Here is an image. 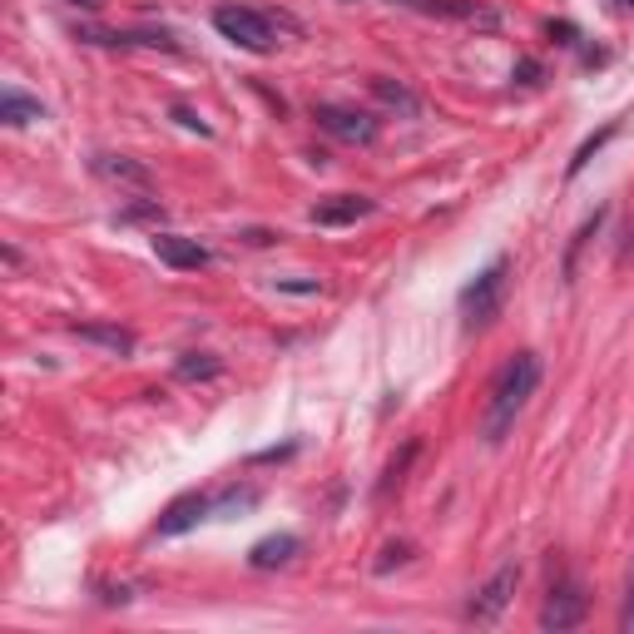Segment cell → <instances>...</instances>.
<instances>
[{
	"mask_svg": "<svg viewBox=\"0 0 634 634\" xmlns=\"http://www.w3.org/2000/svg\"><path fill=\"white\" fill-rule=\"evenodd\" d=\"M95 174L105 178V184L139 188V194H149V188H154V174H149L139 158H129V154H95Z\"/></svg>",
	"mask_w": 634,
	"mask_h": 634,
	"instance_id": "30bf717a",
	"label": "cell"
},
{
	"mask_svg": "<svg viewBox=\"0 0 634 634\" xmlns=\"http://www.w3.org/2000/svg\"><path fill=\"white\" fill-rule=\"evenodd\" d=\"M426 15H451V20H466V25H481V30H495L501 25V15H495L491 6H481V0H422Z\"/></svg>",
	"mask_w": 634,
	"mask_h": 634,
	"instance_id": "7c38bea8",
	"label": "cell"
},
{
	"mask_svg": "<svg viewBox=\"0 0 634 634\" xmlns=\"http://www.w3.org/2000/svg\"><path fill=\"white\" fill-rule=\"evenodd\" d=\"M376 214V198H367V194H332V198H323V204H313V223L317 228H352L357 218H372Z\"/></svg>",
	"mask_w": 634,
	"mask_h": 634,
	"instance_id": "52a82bcc",
	"label": "cell"
},
{
	"mask_svg": "<svg viewBox=\"0 0 634 634\" xmlns=\"http://www.w3.org/2000/svg\"><path fill=\"white\" fill-rule=\"evenodd\" d=\"M412 456H416V441H406V451H402V456H396V461H392V466H386V476H382V485H376V491H382V495H386V491H392V485H396V481H402V471H406V466H412Z\"/></svg>",
	"mask_w": 634,
	"mask_h": 634,
	"instance_id": "44dd1931",
	"label": "cell"
},
{
	"mask_svg": "<svg viewBox=\"0 0 634 634\" xmlns=\"http://www.w3.org/2000/svg\"><path fill=\"white\" fill-rule=\"evenodd\" d=\"M580 620H584V584L560 580L550 590V600H545V610H540V630H575Z\"/></svg>",
	"mask_w": 634,
	"mask_h": 634,
	"instance_id": "8992f818",
	"label": "cell"
},
{
	"mask_svg": "<svg viewBox=\"0 0 634 634\" xmlns=\"http://www.w3.org/2000/svg\"><path fill=\"white\" fill-rule=\"evenodd\" d=\"M624 6H634V0H624Z\"/></svg>",
	"mask_w": 634,
	"mask_h": 634,
	"instance_id": "f1b7e54d",
	"label": "cell"
},
{
	"mask_svg": "<svg viewBox=\"0 0 634 634\" xmlns=\"http://www.w3.org/2000/svg\"><path fill=\"white\" fill-rule=\"evenodd\" d=\"M297 550H303L297 535H267V540H258L253 550H248V565H253V570H277V565H287Z\"/></svg>",
	"mask_w": 634,
	"mask_h": 634,
	"instance_id": "4fadbf2b",
	"label": "cell"
},
{
	"mask_svg": "<svg viewBox=\"0 0 634 634\" xmlns=\"http://www.w3.org/2000/svg\"><path fill=\"white\" fill-rule=\"evenodd\" d=\"M238 238H243V243H253V248H267L277 233H267V228H248V233H238Z\"/></svg>",
	"mask_w": 634,
	"mask_h": 634,
	"instance_id": "d4e9b609",
	"label": "cell"
},
{
	"mask_svg": "<svg viewBox=\"0 0 634 634\" xmlns=\"http://www.w3.org/2000/svg\"><path fill=\"white\" fill-rule=\"evenodd\" d=\"M69 332H75L79 342L105 347V352H114V357H129V352H134V332H129V327H119V323H75Z\"/></svg>",
	"mask_w": 634,
	"mask_h": 634,
	"instance_id": "8fae6325",
	"label": "cell"
},
{
	"mask_svg": "<svg viewBox=\"0 0 634 634\" xmlns=\"http://www.w3.org/2000/svg\"><path fill=\"white\" fill-rule=\"evenodd\" d=\"M600 223H604V208H594V214L580 223V233L570 238V253H565V283H570V277H575V253H580V248L590 243V233H594V228H600Z\"/></svg>",
	"mask_w": 634,
	"mask_h": 634,
	"instance_id": "d6986e66",
	"label": "cell"
},
{
	"mask_svg": "<svg viewBox=\"0 0 634 634\" xmlns=\"http://www.w3.org/2000/svg\"><path fill=\"white\" fill-rule=\"evenodd\" d=\"M367 85H372V95L382 99L386 109H402V114H422V99L412 95V89L402 85V79H386V75H372L367 79Z\"/></svg>",
	"mask_w": 634,
	"mask_h": 634,
	"instance_id": "9a60e30c",
	"label": "cell"
},
{
	"mask_svg": "<svg viewBox=\"0 0 634 634\" xmlns=\"http://www.w3.org/2000/svg\"><path fill=\"white\" fill-rule=\"evenodd\" d=\"M204 515H214V501H208L204 491H188V495H178V501L164 505V515H158L154 531L158 535H184V531H194Z\"/></svg>",
	"mask_w": 634,
	"mask_h": 634,
	"instance_id": "9c48e42d",
	"label": "cell"
},
{
	"mask_svg": "<svg viewBox=\"0 0 634 634\" xmlns=\"http://www.w3.org/2000/svg\"><path fill=\"white\" fill-rule=\"evenodd\" d=\"M535 382H540V357H535V352H515L511 362H505V372L495 376V386H491V406H485V422H481L485 446H501L505 436H511L515 416L525 412Z\"/></svg>",
	"mask_w": 634,
	"mask_h": 634,
	"instance_id": "6da1fadb",
	"label": "cell"
},
{
	"mask_svg": "<svg viewBox=\"0 0 634 634\" xmlns=\"http://www.w3.org/2000/svg\"><path fill=\"white\" fill-rule=\"evenodd\" d=\"M119 223H164V204L158 198H144V204H134V208H119Z\"/></svg>",
	"mask_w": 634,
	"mask_h": 634,
	"instance_id": "ffe728a7",
	"label": "cell"
},
{
	"mask_svg": "<svg viewBox=\"0 0 634 634\" xmlns=\"http://www.w3.org/2000/svg\"><path fill=\"white\" fill-rule=\"evenodd\" d=\"M174 119H178V124H184V129H198V134H208V124H204V119H198L188 105H174Z\"/></svg>",
	"mask_w": 634,
	"mask_h": 634,
	"instance_id": "603a6c76",
	"label": "cell"
},
{
	"mask_svg": "<svg viewBox=\"0 0 634 634\" xmlns=\"http://www.w3.org/2000/svg\"><path fill=\"white\" fill-rule=\"evenodd\" d=\"M154 258L164 267H174V273H198V267H208V248L198 243V238L158 233V228H154Z\"/></svg>",
	"mask_w": 634,
	"mask_h": 634,
	"instance_id": "ba28073f",
	"label": "cell"
},
{
	"mask_svg": "<svg viewBox=\"0 0 634 634\" xmlns=\"http://www.w3.org/2000/svg\"><path fill=\"white\" fill-rule=\"evenodd\" d=\"M515 75H521V85H540V65H535V59H521Z\"/></svg>",
	"mask_w": 634,
	"mask_h": 634,
	"instance_id": "cb8c5ba5",
	"label": "cell"
},
{
	"mask_svg": "<svg viewBox=\"0 0 634 634\" xmlns=\"http://www.w3.org/2000/svg\"><path fill=\"white\" fill-rule=\"evenodd\" d=\"M515 584H521V565L505 560L501 570H495L491 580L471 594V604H466V620H471V624H495L505 614V604L515 600Z\"/></svg>",
	"mask_w": 634,
	"mask_h": 634,
	"instance_id": "5b68a950",
	"label": "cell"
},
{
	"mask_svg": "<svg viewBox=\"0 0 634 634\" xmlns=\"http://www.w3.org/2000/svg\"><path fill=\"white\" fill-rule=\"evenodd\" d=\"M313 119L323 134L342 139V144H357V149L376 144V129H382L367 109H352V105H313Z\"/></svg>",
	"mask_w": 634,
	"mask_h": 634,
	"instance_id": "277c9868",
	"label": "cell"
},
{
	"mask_svg": "<svg viewBox=\"0 0 634 634\" xmlns=\"http://www.w3.org/2000/svg\"><path fill=\"white\" fill-rule=\"evenodd\" d=\"M223 372V362H218L214 352H184L174 362V376L178 382H208V376H218Z\"/></svg>",
	"mask_w": 634,
	"mask_h": 634,
	"instance_id": "2e32d148",
	"label": "cell"
},
{
	"mask_svg": "<svg viewBox=\"0 0 634 634\" xmlns=\"http://www.w3.org/2000/svg\"><path fill=\"white\" fill-rule=\"evenodd\" d=\"M253 505H258V491H253V485H243V491L233 485V491H223V495L214 501V515H223V521H228V515L253 511Z\"/></svg>",
	"mask_w": 634,
	"mask_h": 634,
	"instance_id": "ac0fdd59",
	"label": "cell"
},
{
	"mask_svg": "<svg viewBox=\"0 0 634 634\" xmlns=\"http://www.w3.org/2000/svg\"><path fill=\"white\" fill-rule=\"evenodd\" d=\"M392 6H422V0H392Z\"/></svg>",
	"mask_w": 634,
	"mask_h": 634,
	"instance_id": "83f0119b",
	"label": "cell"
},
{
	"mask_svg": "<svg viewBox=\"0 0 634 634\" xmlns=\"http://www.w3.org/2000/svg\"><path fill=\"white\" fill-rule=\"evenodd\" d=\"M624 624H630V630H634V600H630V610H624Z\"/></svg>",
	"mask_w": 634,
	"mask_h": 634,
	"instance_id": "4316f807",
	"label": "cell"
},
{
	"mask_svg": "<svg viewBox=\"0 0 634 634\" xmlns=\"http://www.w3.org/2000/svg\"><path fill=\"white\" fill-rule=\"evenodd\" d=\"M50 109L40 105V99H30L25 89H6V95H0V119H6L10 129H25V124H40V119H45Z\"/></svg>",
	"mask_w": 634,
	"mask_h": 634,
	"instance_id": "5bb4252c",
	"label": "cell"
},
{
	"mask_svg": "<svg viewBox=\"0 0 634 634\" xmlns=\"http://www.w3.org/2000/svg\"><path fill=\"white\" fill-rule=\"evenodd\" d=\"M214 25H218V35H223L228 45L248 50V55H267V50L277 45L273 20H267L263 10H253V6H218Z\"/></svg>",
	"mask_w": 634,
	"mask_h": 634,
	"instance_id": "3957f363",
	"label": "cell"
},
{
	"mask_svg": "<svg viewBox=\"0 0 634 634\" xmlns=\"http://www.w3.org/2000/svg\"><path fill=\"white\" fill-rule=\"evenodd\" d=\"M69 6H79V10H99L105 0H69Z\"/></svg>",
	"mask_w": 634,
	"mask_h": 634,
	"instance_id": "484cf974",
	"label": "cell"
},
{
	"mask_svg": "<svg viewBox=\"0 0 634 634\" xmlns=\"http://www.w3.org/2000/svg\"><path fill=\"white\" fill-rule=\"evenodd\" d=\"M293 451H297L293 441H287V446H273V451H258V456H253V466H273V461H287V456H293Z\"/></svg>",
	"mask_w": 634,
	"mask_h": 634,
	"instance_id": "7402d4cb",
	"label": "cell"
},
{
	"mask_svg": "<svg viewBox=\"0 0 634 634\" xmlns=\"http://www.w3.org/2000/svg\"><path fill=\"white\" fill-rule=\"evenodd\" d=\"M614 129H620V124H614V119H610V124H604L600 134H590V139H584V144L575 149V158H570V168H565V174H570V178L580 174V168L590 164V158H594V154H600V149H604V139H614Z\"/></svg>",
	"mask_w": 634,
	"mask_h": 634,
	"instance_id": "e0dca14e",
	"label": "cell"
},
{
	"mask_svg": "<svg viewBox=\"0 0 634 634\" xmlns=\"http://www.w3.org/2000/svg\"><path fill=\"white\" fill-rule=\"evenodd\" d=\"M505 287H511V258H495L491 267L476 273V283L461 287V313L466 327H491L505 307Z\"/></svg>",
	"mask_w": 634,
	"mask_h": 634,
	"instance_id": "7a4b0ae2",
	"label": "cell"
}]
</instances>
